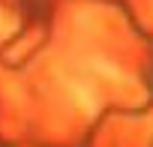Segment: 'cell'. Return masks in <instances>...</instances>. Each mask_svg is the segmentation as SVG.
Listing matches in <instances>:
<instances>
[{
  "instance_id": "6da1fadb",
  "label": "cell",
  "mask_w": 153,
  "mask_h": 147,
  "mask_svg": "<svg viewBox=\"0 0 153 147\" xmlns=\"http://www.w3.org/2000/svg\"><path fill=\"white\" fill-rule=\"evenodd\" d=\"M69 87H72L75 99H78V102L84 105V111H96V99H93L96 93H93V87H90V84H84V81H78V78H75Z\"/></svg>"
}]
</instances>
